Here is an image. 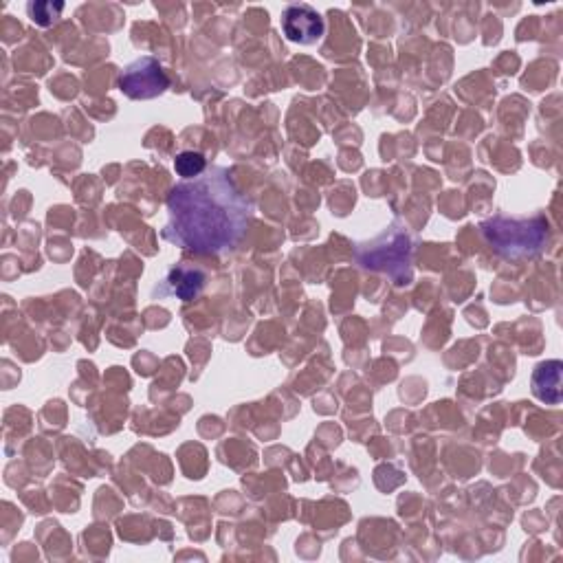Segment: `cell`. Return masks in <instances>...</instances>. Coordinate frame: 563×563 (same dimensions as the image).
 <instances>
[{"label": "cell", "instance_id": "6da1fadb", "mask_svg": "<svg viewBox=\"0 0 563 563\" xmlns=\"http://www.w3.org/2000/svg\"><path fill=\"white\" fill-rule=\"evenodd\" d=\"M251 203L220 168L183 179L168 198L165 238L201 256H218L245 238Z\"/></svg>", "mask_w": 563, "mask_h": 563}, {"label": "cell", "instance_id": "7a4b0ae2", "mask_svg": "<svg viewBox=\"0 0 563 563\" xmlns=\"http://www.w3.org/2000/svg\"><path fill=\"white\" fill-rule=\"evenodd\" d=\"M484 240L504 258L522 260L533 258L548 242V220L533 218H504L495 216L480 225Z\"/></svg>", "mask_w": 563, "mask_h": 563}, {"label": "cell", "instance_id": "3957f363", "mask_svg": "<svg viewBox=\"0 0 563 563\" xmlns=\"http://www.w3.org/2000/svg\"><path fill=\"white\" fill-rule=\"evenodd\" d=\"M170 88V80L165 75L159 60L143 55V58L130 62L124 73L119 75V91L130 99H154Z\"/></svg>", "mask_w": 563, "mask_h": 563}, {"label": "cell", "instance_id": "277c9868", "mask_svg": "<svg viewBox=\"0 0 563 563\" xmlns=\"http://www.w3.org/2000/svg\"><path fill=\"white\" fill-rule=\"evenodd\" d=\"M282 31L291 42L313 44L322 40L326 25L311 5H289L282 14Z\"/></svg>", "mask_w": 563, "mask_h": 563}, {"label": "cell", "instance_id": "5b68a950", "mask_svg": "<svg viewBox=\"0 0 563 563\" xmlns=\"http://www.w3.org/2000/svg\"><path fill=\"white\" fill-rule=\"evenodd\" d=\"M561 361H544L533 372V392L539 401L548 405L561 403Z\"/></svg>", "mask_w": 563, "mask_h": 563}, {"label": "cell", "instance_id": "8992f818", "mask_svg": "<svg viewBox=\"0 0 563 563\" xmlns=\"http://www.w3.org/2000/svg\"><path fill=\"white\" fill-rule=\"evenodd\" d=\"M168 284L172 286V293L183 302H190L201 293L205 284V273L198 269H172Z\"/></svg>", "mask_w": 563, "mask_h": 563}, {"label": "cell", "instance_id": "52a82bcc", "mask_svg": "<svg viewBox=\"0 0 563 563\" xmlns=\"http://www.w3.org/2000/svg\"><path fill=\"white\" fill-rule=\"evenodd\" d=\"M174 170L183 179H194V176H201L207 170V161L201 152L185 150L181 154H176L174 159Z\"/></svg>", "mask_w": 563, "mask_h": 563}, {"label": "cell", "instance_id": "ba28073f", "mask_svg": "<svg viewBox=\"0 0 563 563\" xmlns=\"http://www.w3.org/2000/svg\"><path fill=\"white\" fill-rule=\"evenodd\" d=\"M64 9V3H51V0H40V3H29L27 14L33 25L38 27H49L55 20L60 18Z\"/></svg>", "mask_w": 563, "mask_h": 563}]
</instances>
